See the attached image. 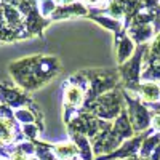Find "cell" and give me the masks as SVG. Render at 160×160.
Wrapping results in <instances>:
<instances>
[{
  "instance_id": "1",
  "label": "cell",
  "mask_w": 160,
  "mask_h": 160,
  "mask_svg": "<svg viewBox=\"0 0 160 160\" xmlns=\"http://www.w3.org/2000/svg\"><path fill=\"white\" fill-rule=\"evenodd\" d=\"M0 99L7 104H10V106H21V104L28 102V99H26L21 93H16L13 90H5L3 87H0Z\"/></svg>"
},
{
  "instance_id": "2",
  "label": "cell",
  "mask_w": 160,
  "mask_h": 160,
  "mask_svg": "<svg viewBox=\"0 0 160 160\" xmlns=\"http://www.w3.org/2000/svg\"><path fill=\"white\" fill-rule=\"evenodd\" d=\"M83 101V91L77 85H69L64 93V102L68 106H78Z\"/></svg>"
},
{
  "instance_id": "3",
  "label": "cell",
  "mask_w": 160,
  "mask_h": 160,
  "mask_svg": "<svg viewBox=\"0 0 160 160\" xmlns=\"http://www.w3.org/2000/svg\"><path fill=\"white\" fill-rule=\"evenodd\" d=\"M15 139V123L8 118H0V141L11 142Z\"/></svg>"
},
{
  "instance_id": "4",
  "label": "cell",
  "mask_w": 160,
  "mask_h": 160,
  "mask_svg": "<svg viewBox=\"0 0 160 160\" xmlns=\"http://www.w3.org/2000/svg\"><path fill=\"white\" fill-rule=\"evenodd\" d=\"M131 114H133V122H135V128H136V130H142V128L148 127V123H149V122H148L149 115H148V112L144 111V108L133 104Z\"/></svg>"
},
{
  "instance_id": "5",
  "label": "cell",
  "mask_w": 160,
  "mask_h": 160,
  "mask_svg": "<svg viewBox=\"0 0 160 160\" xmlns=\"http://www.w3.org/2000/svg\"><path fill=\"white\" fill-rule=\"evenodd\" d=\"M141 96H142L144 101H149V102L157 101L158 96H160L158 85H155V83H144L141 87Z\"/></svg>"
},
{
  "instance_id": "6",
  "label": "cell",
  "mask_w": 160,
  "mask_h": 160,
  "mask_svg": "<svg viewBox=\"0 0 160 160\" xmlns=\"http://www.w3.org/2000/svg\"><path fill=\"white\" fill-rule=\"evenodd\" d=\"M55 152H56V155L59 157V158H72V157H75L77 155V148L74 144H71V142H66V144H58V146H55Z\"/></svg>"
},
{
  "instance_id": "7",
  "label": "cell",
  "mask_w": 160,
  "mask_h": 160,
  "mask_svg": "<svg viewBox=\"0 0 160 160\" xmlns=\"http://www.w3.org/2000/svg\"><path fill=\"white\" fill-rule=\"evenodd\" d=\"M75 138V141L78 142V146H80V155H82L85 160H90L91 158V152H90V146L87 144V141H85V138L83 136H78V135H75L74 136Z\"/></svg>"
},
{
  "instance_id": "8",
  "label": "cell",
  "mask_w": 160,
  "mask_h": 160,
  "mask_svg": "<svg viewBox=\"0 0 160 160\" xmlns=\"http://www.w3.org/2000/svg\"><path fill=\"white\" fill-rule=\"evenodd\" d=\"M15 117L19 120V122L26 123V125H29V123L34 122V115H32L28 109H19V111H16V112H15Z\"/></svg>"
},
{
  "instance_id": "9",
  "label": "cell",
  "mask_w": 160,
  "mask_h": 160,
  "mask_svg": "<svg viewBox=\"0 0 160 160\" xmlns=\"http://www.w3.org/2000/svg\"><path fill=\"white\" fill-rule=\"evenodd\" d=\"M131 50H133V43L130 42V40H123L122 42V45H120V53H118V59L120 61H123V59H127V56L131 53Z\"/></svg>"
},
{
  "instance_id": "10",
  "label": "cell",
  "mask_w": 160,
  "mask_h": 160,
  "mask_svg": "<svg viewBox=\"0 0 160 160\" xmlns=\"http://www.w3.org/2000/svg\"><path fill=\"white\" fill-rule=\"evenodd\" d=\"M40 10H42V15L47 16L50 13L55 10V0H40Z\"/></svg>"
},
{
  "instance_id": "11",
  "label": "cell",
  "mask_w": 160,
  "mask_h": 160,
  "mask_svg": "<svg viewBox=\"0 0 160 160\" xmlns=\"http://www.w3.org/2000/svg\"><path fill=\"white\" fill-rule=\"evenodd\" d=\"M157 142H158V136H157V138L149 139L148 142H146V144L142 146V149H141V155H142V157H148V155H149V152L154 149V146H155Z\"/></svg>"
},
{
  "instance_id": "12",
  "label": "cell",
  "mask_w": 160,
  "mask_h": 160,
  "mask_svg": "<svg viewBox=\"0 0 160 160\" xmlns=\"http://www.w3.org/2000/svg\"><path fill=\"white\" fill-rule=\"evenodd\" d=\"M38 155H40V160H55V157L51 155V152L47 148L38 149Z\"/></svg>"
},
{
  "instance_id": "13",
  "label": "cell",
  "mask_w": 160,
  "mask_h": 160,
  "mask_svg": "<svg viewBox=\"0 0 160 160\" xmlns=\"http://www.w3.org/2000/svg\"><path fill=\"white\" fill-rule=\"evenodd\" d=\"M157 56H160V35L157 37V40L154 42V47H152V59H155Z\"/></svg>"
},
{
  "instance_id": "14",
  "label": "cell",
  "mask_w": 160,
  "mask_h": 160,
  "mask_svg": "<svg viewBox=\"0 0 160 160\" xmlns=\"http://www.w3.org/2000/svg\"><path fill=\"white\" fill-rule=\"evenodd\" d=\"M24 133H26V135H28L29 138H35L37 128H35L32 123H29V125H26V127H24Z\"/></svg>"
},
{
  "instance_id": "15",
  "label": "cell",
  "mask_w": 160,
  "mask_h": 160,
  "mask_svg": "<svg viewBox=\"0 0 160 160\" xmlns=\"http://www.w3.org/2000/svg\"><path fill=\"white\" fill-rule=\"evenodd\" d=\"M0 115H7V117H10V115H11V112H10V111H7V108H3V106H2V108H0Z\"/></svg>"
},
{
  "instance_id": "16",
  "label": "cell",
  "mask_w": 160,
  "mask_h": 160,
  "mask_svg": "<svg viewBox=\"0 0 160 160\" xmlns=\"http://www.w3.org/2000/svg\"><path fill=\"white\" fill-rule=\"evenodd\" d=\"M154 127H155V130L160 131V117H158V115L154 118Z\"/></svg>"
},
{
  "instance_id": "17",
  "label": "cell",
  "mask_w": 160,
  "mask_h": 160,
  "mask_svg": "<svg viewBox=\"0 0 160 160\" xmlns=\"http://www.w3.org/2000/svg\"><path fill=\"white\" fill-rule=\"evenodd\" d=\"M154 160H160V149L155 152V155H154Z\"/></svg>"
},
{
  "instance_id": "18",
  "label": "cell",
  "mask_w": 160,
  "mask_h": 160,
  "mask_svg": "<svg viewBox=\"0 0 160 160\" xmlns=\"http://www.w3.org/2000/svg\"><path fill=\"white\" fill-rule=\"evenodd\" d=\"M55 2H58V3H68V2H71V0H55Z\"/></svg>"
},
{
  "instance_id": "19",
  "label": "cell",
  "mask_w": 160,
  "mask_h": 160,
  "mask_svg": "<svg viewBox=\"0 0 160 160\" xmlns=\"http://www.w3.org/2000/svg\"><path fill=\"white\" fill-rule=\"evenodd\" d=\"M85 2H87V3H98L99 0H85Z\"/></svg>"
}]
</instances>
